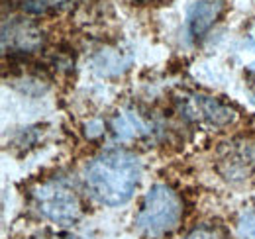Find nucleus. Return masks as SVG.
<instances>
[{
    "instance_id": "nucleus-1",
    "label": "nucleus",
    "mask_w": 255,
    "mask_h": 239,
    "mask_svg": "<svg viewBox=\"0 0 255 239\" xmlns=\"http://www.w3.org/2000/svg\"><path fill=\"white\" fill-rule=\"evenodd\" d=\"M141 179V163L135 155L110 149L96 155L85 169V184L96 202L120 206L131 198Z\"/></svg>"
},
{
    "instance_id": "nucleus-2",
    "label": "nucleus",
    "mask_w": 255,
    "mask_h": 239,
    "mask_svg": "<svg viewBox=\"0 0 255 239\" xmlns=\"http://www.w3.org/2000/svg\"><path fill=\"white\" fill-rule=\"evenodd\" d=\"M181 218L183 200L179 194L167 184H155L147 190L141 202L135 226L147 238H163L179 228Z\"/></svg>"
},
{
    "instance_id": "nucleus-3",
    "label": "nucleus",
    "mask_w": 255,
    "mask_h": 239,
    "mask_svg": "<svg viewBox=\"0 0 255 239\" xmlns=\"http://www.w3.org/2000/svg\"><path fill=\"white\" fill-rule=\"evenodd\" d=\"M32 196L37 212L53 224L69 226L83 214L81 198L63 180H45L37 184Z\"/></svg>"
},
{
    "instance_id": "nucleus-4",
    "label": "nucleus",
    "mask_w": 255,
    "mask_h": 239,
    "mask_svg": "<svg viewBox=\"0 0 255 239\" xmlns=\"http://www.w3.org/2000/svg\"><path fill=\"white\" fill-rule=\"evenodd\" d=\"M177 108L185 120H189L196 125L208 127V129L228 127L238 118L236 110H232L228 104L220 102L218 98L196 94V92L183 94L181 98H177Z\"/></svg>"
},
{
    "instance_id": "nucleus-5",
    "label": "nucleus",
    "mask_w": 255,
    "mask_h": 239,
    "mask_svg": "<svg viewBox=\"0 0 255 239\" xmlns=\"http://www.w3.org/2000/svg\"><path fill=\"white\" fill-rule=\"evenodd\" d=\"M43 45V31L39 26L22 16L6 18L2 22V51L4 53H33Z\"/></svg>"
},
{
    "instance_id": "nucleus-6",
    "label": "nucleus",
    "mask_w": 255,
    "mask_h": 239,
    "mask_svg": "<svg viewBox=\"0 0 255 239\" xmlns=\"http://www.w3.org/2000/svg\"><path fill=\"white\" fill-rule=\"evenodd\" d=\"M254 167V147L244 141L226 143L218 155V169L226 179H246Z\"/></svg>"
},
{
    "instance_id": "nucleus-7",
    "label": "nucleus",
    "mask_w": 255,
    "mask_h": 239,
    "mask_svg": "<svg viewBox=\"0 0 255 239\" xmlns=\"http://www.w3.org/2000/svg\"><path fill=\"white\" fill-rule=\"evenodd\" d=\"M222 10L224 0H196L192 4V8L189 10V18H187L189 33L194 39L202 37L218 22Z\"/></svg>"
},
{
    "instance_id": "nucleus-8",
    "label": "nucleus",
    "mask_w": 255,
    "mask_h": 239,
    "mask_svg": "<svg viewBox=\"0 0 255 239\" xmlns=\"http://www.w3.org/2000/svg\"><path fill=\"white\" fill-rule=\"evenodd\" d=\"M112 131H114L116 139L131 141V139H139V137L147 135L149 123L135 110H122L112 120Z\"/></svg>"
},
{
    "instance_id": "nucleus-9",
    "label": "nucleus",
    "mask_w": 255,
    "mask_h": 239,
    "mask_svg": "<svg viewBox=\"0 0 255 239\" xmlns=\"http://www.w3.org/2000/svg\"><path fill=\"white\" fill-rule=\"evenodd\" d=\"M183 239H228L224 236L222 230L218 228H212V226H200V228H194L191 230Z\"/></svg>"
},
{
    "instance_id": "nucleus-10",
    "label": "nucleus",
    "mask_w": 255,
    "mask_h": 239,
    "mask_svg": "<svg viewBox=\"0 0 255 239\" xmlns=\"http://www.w3.org/2000/svg\"><path fill=\"white\" fill-rule=\"evenodd\" d=\"M238 234L242 239H255V212H248L240 218Z\"/></svg>"
},
{
    "instance_id": "nucleus-11",
    "label": "nucleus",
    "mask_w": 255,
    "mask_h": 239,
    "mask_svg": "<svg viewBox=\"0 0 255 239\" xmlns=\"http://www.w3.org/2000/svg\"><path fill=\"white\" fill-rule=\"evenodd\" d=\"M45 6H53V8H63V6H71L77 0H41Z\"/></svg>"
},
{
    "instance_id": "nucleus-12",
    "label": "nucleus",
    "mask_w": 255,
    "mask_h": 239,
    "mask_svg": "<svg viewBox=\"0 0 255 239\" xmlns=\"http://www.w3.org/2000/svg\"><path fill=\"white\" fill-rule=\"evenodd\" d=\"M45 239V238H41ZM49 239H77L75 236H67V234H53V236H49Z\"/></svg>"
},
{
    "instance_id": "nucleus-13",
    "label": "nucleus",
    "mask_w": 255,
    "mask_h": 239,
    "mask_svg": "<svg viewBox=\"0 0 255 239\" xmlns=\"http://www.w3.org/2000/svg\"><path fill=\"white\" fill-rule=\"evenodd\" d=\"M250 69H252V71L255 73V63H252V67H250Z\"/></svg>"
},
{
    "instance_id": "nucleus-14",
    "label": "nucleus",
    "mask_w": 255,
    "mask_h": 239,
    "mask_svg": "<svg viewBox=\"0 0 255 239\" xmlns=\"http://www.w3.org/2000/svg\"><path fill=\"white\" fill-rule=\"evenodd\" d=\"M141 2H149V0H141Z\"/></svg>"
}]
</instances>
